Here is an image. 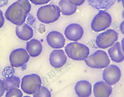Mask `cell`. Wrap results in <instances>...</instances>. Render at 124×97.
<instances>
[{
	"label": "cell",
	"instance_id": "obj_1",
	"mask_svg": "<svg viewBox=\"0 0 124 97\" xmlns=\"http://www.w3.org/2000/svg\"><path fill=\"white\" fill-rule=\"evenodd\" d=\"M31 7L28 0H18L7 9L5 13V17L13 24L20 25L25 22Z\"/></svg>",
	"mask_w": 124,
	"mask_h": 97
},
{
	"label": "cell",
	"instance_id": "obj_2",
	"mask_svg": "<svg viewBox=\"0 0 124 97\" xmlns=\"http://www.w3.org/2000/svg\"><path fill=\"white\" fill-rule=\"evenodd\" d=\"M60 9L57 5H48L39 8L37 15L38 18L40 21L47 24L57 20L60 16Z\"/></svg>",
	"mask_w": 124,
	"mask_h": 97
},
{
	"label": "cell",
	"instance_id": "obj_3",
	"mask_svg": "<svg viewBox=\"0 0 124 97\" xmlns=\"http://www.w3.org/2000/svg\"><path fill=\"white\" fill-rule=\"evenodd\" d=\"M65 49L69 58L76 61L85 60L90 53L89 49L88 47L77 42L68 44L65 47Z\"/></svg>",
	"mask_w": 124,
	"mask_h": 97
},
{
	"label": "cell",
	"instance_id": "obj_4",
	"mask_svg": "<svg viewBox=\"0 0 124 97\" xmlns=\"http://www.w3.org/2000/svg\"><path fill=\"white\" fill-rule=\"evenodd\" d=\"M85 61L87 66L94 68H103L110 63L109 57L106 52L98 50L88 56Z\"/></svg>",
	"mask_w": 124,
	"mask_h": 97
},
{
	"label": "cell",
	"instance_id": "obj_5",
	"mask_svg": "<svg viewBox=\"0 0 124 97\" xmlns=\"http://www.w3.org/2000/svg\"><path fill=\"white\" fill-rule=\"evenodd\" d=\"M41 84V79L38 75L35 74L27 75L22 79L21 88L27 94H33L39 90Z\"/></svg>",
	"mask_w": 124,
	"mask_h": 97
},
{
	"label": "cell",
	"instance_id": "obj_6",
	"mask_svg": "<svg viewBox=\"0 0 124 97\" xmlns=\"http://www.w3.org/2000/svg\"><path fill=\"white\" fill-rule=\"evenodd\" d=\"M112 21L111 17L108 13L101 10L93 19L91 25V28L96 32L102 31L109 26Z\"/></svg>",
	"mask_w": 124,
	"mask_h": 97
},
{
	"label": "cell",
	"instance_id": "obj_7",
	"mask_svg": "<svg viewBox=\"0 0 124 97\" xmlns=\"http://www.w3.org/2000/svg\"><path fill=\"white\" fill-rule=\"evenodd\" d=\"M118 38L117 32L113 29H109L100 34L96 38V43L99 48L106 49L112 45Z\"/></svg>",
	"mask_w": 124,
	"mask_h": 97
},
{
	"label": "cell",
	"instance_id": "obj_8",
	"mask_svg": "<svg viewBox=\"0 0 124 97\" xmlns=\"http://www.w3.org/2000/svg\"><path fill=\"white\" fill-rule=\"evenodd\" d=\"M30 58L25 49L18 48L11 52L10 55L9 60L12 67H18L23 66L28 62Z\"/></svg>",
	"mask_w": 124,
	"mask_h": 97
},
{
	"label": "cell",
	"instance_id": "obj_9",
	"mask_svg": "<svg viewBox=\"0 0 124 97\" xmlns=\"http://www.w3.org/2000/svg\"><path fill=\"white\" fill-rule=\"evenodd\" d=\"M103 71V80L110 85H114L120 80L121 76L120 69L117 66L111 64Z\"/></svg>",
	"mask_w": 124,
	"mask_h": 97
},
{
	"label": "cell",
	"instance_id": "obj_10",
	"mask_svg": "<svg viewBox=\"0 0 124 97\" xmlns=\"http://www.w3.org/2000/svg\"><path fill=\"white\" fill-rule=\"evenodd\" d=\"M84 34V30L79 24L73 23L69 24L65 28L64 34L69 40L77 41L80 40Z\"/></svg>",
	"mask_w": 124,
	"mask_h": 97
},
{
	"label": "cell",
	"instance_id": "obj_11",
	"mask_svg": "<svg viewBox=\"0 0 124 97\" xmlns=\"http://www.w3.org/2000/svg\"><path fill=\"white\" fill-rule=\"evenodd\" d=\"M48 44L54 49H60L64 47L65 39L63 35L60 32L54 31L49 33L46 36Z\"/></svg>",
	"mask_w": 124,
	"mask_h": 97
},
{
	"label": "cell",
	"instance_id": "obj_12",
	"mask_svg": "<svg viewBox=\"0 0 124 97\" xmlns=\"http://www.w3.org/2000/svg\"><path fill=\"white\" fill-rule=\"evenodd\" d=\"M67 57L64 51L62 49H56L51 53L49 61L51 65L56 68H60L66 63Z\"/></svg>",
	"mask_w": 124,
	"mask_h": 97
},
{
	"label": "cell",
	"instance_id": "obj_13",
	"mask_svg": "<svg viewBox=\"0 0 124 97\" xmlns=\"http://www.w3.org/2000/svg\"><path fill=\"white\" fill-rule=\"evenodd\" d=\"M93 90L95 97H108L111 93L112 88L105 81H100L94 84Z\"/></svg>",
	"mask_w": 124,
	"mask_h": 97
},
{
	"label": "cell",
	"instance_id": "obj_14",
	"mask_svg": "<svg viewBox=\"0 0 124 97\" xmlns=\"http://www.w3.org/2000/svg\"><path fill=\"white\" fill-rule=\"evenodd\" d=\"M92 86L91 83L85 80L78 81L75 87L76 94L79 97H89L92 93Z\"/></svg>",
	"mask_w": 124,
	"mask_h": 97
},
{
	"label": "cell",
	"instance_id": "obj_15",
	"mask_svg": "<svg viewBox=\"0 0 124 97\" xmlns=\"http://www.w3.org/2000/svg\"><path fill=\"white\" fill-rule=\"evenodd\" d=\"M108 50V53L111 59L113 61L119 63L124 59L123 50L119 42H117Z\"/></svg>",
	"mask_w": 124,
	"mask_h": 97
},
{
	"label": "cell",
	"instance_id": "obj_16",
	"mask_svg": "<svg viewBox=\"0 0 124 97\" xmlns=\"http://www.w3.org/2000/svg\"><path fill=\"white\" fill-rule=\"evenodd\" d=\"M15 31L18 37L24 41L29 40L32 37L33 35L32 28L25 23L20 25H17Z\"/></svg>",
	"mask_w": 124,
	"mask_h": 97
},
{
	"label": "cell",
	"instance_id": "obj_17",
	"mask_svg": "<svg viewBox=\"0 0 124 97\" xmlns=\"http://www.w3.org/2000/svg\"><path fill=\"white\" fill-rule=\"evenodd\" d=\"M26 49L30 56L33 57H37L42 51V44L38 40L32 39L27 42Z\"/></svg>",
	"mask_w": 124,
	"mask_h": 97
},
{
	"label": "cell",
	"instance_id": "obj_18",
	"mask_svg": "<svg viewBox=\"0 0 124 97\" xmlns=\"http://www.w3.org/2000/svg\"><path fill=\"white\" fill-rule=\"evenodd\" d=\"M89 4L93 8L100 9H107L110 8L116 0H87Z\"/></svg>",
	"mask_w": 124,
	"mask_h": 97
},
{
	"label": "cell",
	"instance_id": "obj_19",
	"mask_svg": "<svg viewBox=\"0 0 124 97\" xmlns=\"http://www.w3.org/2000/svg\"><path fill=\"white\" fill-rule=\"evenodd\" d=\"M58 6L62 14L66 16L73 14L77 9V6L71 4L68 0H61Z\"/></svg>",
	"mask_w": 124,
	"mask_h": 97
},
{
	"label": "cell",
	"instance_id": "obj_20",
	"mask_svg": "<svg viewBox=\"0 0 124 97\" xmlns=\"http://www.w3.org/2000/svg\"><path fill=\"white\" fill-rule=\"evenodd\" d=\"M2 80L5 88L7 91L12 88L19 87L21 81L18 77L13 75L5 78Z\"/></svg>",
	"mask_w": 124,
	"mask_h": 97
},
{
	"label": "cell",
	"instance_id": "obj_21",
	"mask_svg": "<svg viewBox=\"0 0 124 97\" xmlns=\"http://www.w3.org/2000/svg\"><path fill=\"white\" fill-rule=\"evenodd\" d=\"M50 91L46 87L41 86L39 90L37 92L33 94L34 97H51Z\"/></svg>",
	"mask_w": 124,
	"mask_h": 97
},
{
	"label": "cell",
	"instance_id": "obj_22",
	"mask_svg": "<svg viewBox=\"0 0 124 97\" xmlns=\"http://www.w3.org/2000/svg\"><path fill=\"white\" fill-rule=\"evenodd\" d=\"M7 91L5 95V97H21L23 96L21 91L18 88H12Z\"/></svg>",
	"mask_w": 124,
	"mask_h": 97
},
{
	"label": "cell",
	"instance_id": "obj_23",
	"mask_svg": "<svg viewBox=\"0 0 124 97\" xmlns=\"http://www.w3.org/2000/svg\"><path fill=\"white\" fill-rule=\"evenodd\" d=\"M15 71L13 67L7 66L4 68L2 73L3 75L6 78L13 75Z\"/></svg>",
	"mask_w": 124,
	"mask_h": 97
},
{
	"label": "cell",
	"instance_id": "obj_24",
	"mask_svg": "<svg viewBox=\"0 0 124 97\" xmlns=\"http://www.w3.org/2000/svg\"><path fill=\"white\" fill-rule=\"evenodd\" d=\"M33 4L36 5H41L46 4L50 0H30Z\"/></svg>",
	"mask_w": 124,
	"mask_h": 97
},
{
	"label": "cell",
	"instance_id": "obj_25",
	"mask_svg": "<svg viewBox=\"0 0 124 97\" xmlns=\"http://www.w3.org/2000/svg\"><path fill=\"white\" fill-rule=\"evenodd\" d=\"M71 4L77 6H79L83 4L85 0H68Z\"/></svg>",
	"mask_w": 124,
	"mask_h": 97
},
{
	"label": "cell",
	"instance_id": "obj_26",
	"mask_svg": "<svg viewBox=\"0 0 124 97\" xmlns=\"http://www.w3.org/2000/svg\"><path fill=\"white\" fill-rule=\"evenodd\" d=\"M5 91L3 80L0 79V97L4 95Z\"/></svg>",
	"mask_w": 124,
	"mask_h": 97
},
{
	"label": "cell",
	"instance_id": "obj_27",
	"mask_svg": "<svg viewBox=\"0 0 124 97\" xmlns=\"http://www.w3.org/2000/svg\"><path fill=\"white\" fill-rule=\"evenodd\" d=\"M4 19L3 16L2 12L0 9V28L4 25Z\"/></svg>",
	"mask_w": 124,
	"mask_h": 97
},
{
	"label": "cell",
	"instance_id": "obj_28",
	"mask_svg": "<svg viewBox=\"0 0 124 97\" xmlns=\"http://www.w3.org/2000/svg\"><path fill=\"white\" fill-rule=\"evenodd\" d=\"M9 0H0V7L4 6L7 4Z\"/></svg>",
	"mask_w": 124,
	"mask_h": 97
},
{
	"label": "cell",
	"instance_id": "obj_29",
	"mask_svg": "<svg viewBox=\"0 0 124 97\" xmlns=\"http://www.w3.org/2000/svg\"><path fill=\"white\" fill-rule=\"evenodd\" d=\"M124 21H123L121 23L120 26V31L123 34H124Z\"/></svg>",
	"mask_w": 124,
	"mask_h": 97
}]
</instances>
